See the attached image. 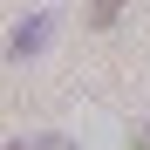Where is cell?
Returning a JSON list of instances; mask_svg holds the SVG:
<instances>
[{
	"label": "cell",
	"mask_w": 150,
	"mask_h": 150,
	"mask_svg": "<svg viewBox=\"0 0 150 150\" xmlns=\"http://www.w3.org/2000/svg\"><path fill=\"white\" fill-rule=\"evenodd\" d=\"M123 7H130V0H96V7H89V28H116Z\"/></svg>",
	"instance_id": "3957f363"
},
{
	"label": "cell",
	"mask_w": 150,
	"mask_h": 150,
	"mask_svg": "<svg viewBox=\"0 0 150 150\" xmlns=\"http://www.w3.org/2000/svg\"><path fill=\"white\" fill-rule=\"evenodd\" d=\"M130 150H150V123H137V137H130Z\"/></svg>",
	"instance_id": "277c9868"
},
{
	"label": "cell",
	"mask_w": 150,
	"mask_h": 150,
	"mask_svg": "<svg viewBox=\"0 0 150 150\" xmlns=\"http://www.w3.org/2000/svg\"><path fill=\"white\" fill-rule=\"evenodd\" d=\"M7 150H75L68 137H55V130H41V137H21V143H7Z\"/></svg>",
	"instance_id": "7a4b0ae2"
},
{
	"label": "cell",
	"mask_w": 150,
	"mask_h": 150,
	"mask_svg": "<svg viewBox=\"0 0 150 150\" xmlns=\"http://www.w3.org/2000/svg\"><path fill=\"white\" fill-rule=\"evenodd\" d=\"M48 28H55V14H48V7L28 14V21L7 34V62H34V55H41V41H48Z\"/></svg>",
	"instance_id": "6da1fadb"
}]
</instances>
